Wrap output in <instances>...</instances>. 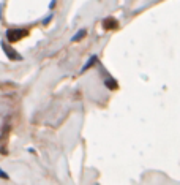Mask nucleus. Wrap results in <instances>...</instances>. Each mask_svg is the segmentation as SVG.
Instances as JSON below:
<instances>
[{
    "instance_id": "1",
    "label": "nucleus",
    "mask_w": 180,
    "mask_h": 185,
    "mask_svg": "<svg viewBox=\"0 0 180 185\" xmlns=\"http://www.w3.org/2000/svg\"><path fill=\"white\" fill-rule=\"evenodd\" d=\"M29 35V32L24 30V29H10L8 32H6V37H8V40L11 43H16L19 41V40H22L24 37Z\"/></svg>"
},
{
    "instance_id": "2",
    "label": "nucleus",
    "mask_w": 180,
    "mask_h": 185,
    "mask_svg": "<svg viewBox=\"0 0 180 185\" xmlns=\"http://www.w3.org/2000/svg\"><path fill=\"white\" fill-rule=\"evenodd\" d=\"M2 49L5 51V54L8 55V57H10L11 60H22L21 55H19L16 51H14V49H11V47H10L8 44H6V43H2Z\"/></svg>"
},
{
    "instance_id": "3",
    "label": "nucleus",
    "mask_w": 180,
    "mask_h": 185,
    "mask_svg": "<svg viewBox=\"0 0 180 185\" xmlns=\"http://www.w3.org/2000/svg\"><path fill=\"white\" fill-rule=\"evenodd\" d=\"M103 27L106 29V30H111V29H115L117 27V21L114 19V18H107L104 22H103Z\"/></svg>"
},
{
    "instance_id": "4",
    "label": "nucleus",
    "mask_w": 180,
    "mask_h": 185,
    "mask_svg": "<svg viewBox=\"0 0 180 185\" xmlns=\"http://www.w3.org/2000/svg\"><path fill=\"white\" fill-rule=\"evenodd\" d=\"M106 86L111 90H114V89H117V81H115V79H112L111 76H106Z\"/></svg>"
},
{
    "instance_id": "5",
    "label": "nucleus",
    "mask_w": 180,
    "mask_h": 185,
    "mask_svg": "<svg viewBox=\"0 0 180 185\" xmlns=\"http://www.w3.org/2000/svg\"><path fill=\"white\" fill-rule=\"evenodd\" d=\"M85 35H87V30H81L79 33H76V35L71 38V41H73V43H74V41H81V40H82Z\"/></svg>"
},
{
    "instance_id": "6",
    "label": "nucleus",
    "mask_w": 180,
    "mask_h": 185,
    "mask_svg": "<svg viewBox=\"0 0 180 185\" xmlns=\"http://www.w3.org/2000/svg\"><path fill=\"white\" fill-rule=\"evenodd\" d=\"M95 62H97V55H93V57H92V59H90V60H89L87 63H85L84 67H82V71H87L90 67H93V63H95Z\"/></svg>"
},
{
    "instance_id": "7",
    "label": "nucleus",
    "mask_w": 180,
    "mask_h": 185,
    "mask_svg": "<svg viewBox=\"0 0 180 185\" xmlns=\"http://www.w3.org/2000/svg\"><path fill=\"white\" fill-rule=\"evenodd\" d=\"M0 177H3V179H8V176H6L3 171H0Z\"/></svg>"
},
{
    "instance_id": "8",
    "label": "nucleus",
    "mask_w": 180,
    "mask_h": 185,
    "mask_svg": "<svg viewBox=\"0 0 180 185\" xmlns=\"http://www.w3.org/2000/svg\"><path fill=\"white\" fill-rule=\"evenodd\" d=\"M54 6H56V0H52V2H51V5H49V8H51V10H52V8Z\"/></svg>"
}]
</instances>
